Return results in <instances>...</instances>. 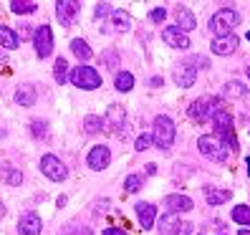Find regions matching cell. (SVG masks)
Masks as SVG:
<instances>
[{
	"instance_id": "1",
	"label": "cell",
	"mask_w": 250,
	"mask_h": 235,
	"mask_svg": "<svg viewBox=\"0 0 250 235\" xmlns=\"http://www.w3.org/2000/svg\"><path fill=\"white\" fill-rule=\"evenodd\" d=\"M220 109H223V99H217V96H200V99H195L192 104L187 107V116L195 124H202V122H208L210 116H215Z\"/></svg>"
},
{
	"instance_id": "2",
	"label": "cell",
	"mask_w": 250,
	"mask_h": 235,
	"mask_svg": "<svg viewBox=\"0 0 250 235\" xmlns=\"http://www.w3.org/2000/svg\"><path fill=\"white\" fill-rule=\"evenodd\" d=\"M240 13L235 10V8H223V10H217L215 16L210 18V31L215 33V38L220 36H230L235 28L240 25Z\"/></svg>"
},
{
	"instance_id": "3",
	"label": "cell",
	"mask_w": 250,
	"mask_h": 235,
	"mask_svg": "<svg viewBox=\"0 0 250 235\" xmlns=\"http://www.w3.org/2000/svg\"><path fill=\"white\" fill-rule=\"evenodd\" d=\"M212 124H215V137L223 142L228 150L238 152V137H235V131H232V116H230V111L220 109L212 116Z\"/></svg>"
},
{
	"instance_id": "4",
	"label": "cell",
	"mask_w": 250,
	"mask_h": 235,
	"mask_svg": "<svg viewBox=\"0 0 250 235\" xmlns=\"http://www.w3.org/2000/svg\"><path fill=\"white\" fill-rule=\"evenodd\" d=\"M174 137H177V129H174V122L167 114H159L154 119V131H152V142L159 147V150H169L174 144Z\"/></svg>"
},
{
	"instance_id": "5",
	"label": "cell",
	"mask_w": 250,
	"mask_h": 235,
	"mask_svg": "<svg viewBox=\"0 0 250 235\" xmlns=\"http://www.w3.org/2000/svg\"><path fill=\"white\" fill-rule=\"evenodd\" d=\"M197 150H200L202 157L212 159V162H217V165L228 162V157H230V152L225 150V144L220 142L215 134H202V137L197 139Z\"/></svg>"
},
{
	"instance_id": "6",
	"label": "cell",
	"mask_w": 250,
	"mask_h": 235,
	"mask_svg": "<svg viewBox=\"0 0 250 235\" xmlns=\"http://www.w3.org/2000/svg\"><path fill=\"white\" fill-rule=\"evenodd\" d=\"M68 81L73 86H79V89H83V91H94L101 86V73L94 66H76L68 73Z\"/></svg>"
},
{
	"instance_id": "7",
	"label": "cell",
	"mask_w": 250,
	"mask_h": 235,
	"mask_svg": "<svg viewBox=\"0 0 250 235\" xmlns=\"http://www.w3.org/2000/svg\"><path fill=\"white\" fill-rule=\"evenodd\" d=\"M38 167H41V172L46 174L48 180H53V182H63V180L68 177L66 165H63L56 154H43L41 162H38Z\"/></svg>"
},
{
	"instance_id": "8",
	"label": "cell",
	"mask_w": 250,
	"mask_h": 235,
	"mask_svg": "<svg viewBox=\"0 0 250 235\" xmlns=\"http://www.w3.org/2000/svg\"><path fill=\"white\" fill-rule=\"evenodd\" d=\"M33 46H36L38 58H48V56H51V51H53V31H51V25L41 23V25L36 28V33H33Z\"/></svg>"
},
{
	"instance_id": "9",
	"label": "cell",
	"mask_w": 250,
	"mask_h": 235,
	"mask_svg": "<svg viewBox=\"0 0 250 235\" xmlns=\"http://www.w3.org/2000/svg\"><path fill=\"white\" fill-rule=\"evenodd\" d=\"M104 129L111 131V134H122V129H124V122H126V111L122 104H109L106 114H104Z\"/></svg>"
},
{
	"instance_id": "10",
	"label": "cell",
	"mask_w": 250,
	"mask_h": 235,
	"mask_svg": "<svg viewBox=\"0 0 250 235\" xmlns=\"http://www.w3.org/2000/svg\"><path fill=\"white\" fill-rule=\"evenodd\" d=\"M172 79L180 89H189V86H195V81H197V66H192L189 61L177 64L172 68Z\"/></svg>"
},
{
	"instance_id": "11",
	"label": "cell",
	"mask_w": 250,
	"mask_h": 235,
	"mask_svg": "<svg viewBox=\"0 0 250 235\" xmlns=\"http://www.w3.org/2000/svg\"><path fill=\"white\" fill-rule=\"evenodd\" d=\"M86 165H89L94 172L106 170V167L111 165V150H109V147H104V144H96V147H91L89 157H86Z\"/></svg>"
},
{
	"instance_id": "12",
	"label": "cell",
	"mask_w": 250,
	"mask_h": 235,
	"mask_svg": "<svg viewBox=\"0 0 250 235\" xmlns=\"http://www.w3.org/2000/svg\"><path fill=\"white\" fill-rule=\"evenodd\" d=\"M79 10H81V3H76V0H58L56 3V16L61 21V25H66V28L73 25Z\"/></svg>"
},
{
	"instance_id": "13",
	"label": "cell",
	"mask_w": 250,
	"mask_h": 235,
	"mask_svg": "<svg viewBox=\"0 0 250 235\" xmlns=\"http://www.w3.org/2000/svg\"><path fill=\"white\" fill-rule=\"evenodd\" d=\"M162 41H165L169 48H182V51H187L189 46H192V43H189V38H187V33H182L177 25L162 28Z\"/></svg>"
},
{
	"instance_id": "14",
	"label": "cell",
	"mask_w": 250,
	"mask_h": 235,
	"mask_svg": "<svg viewBox=\"0 0 250 235\" xmlns=\"http://www.w3.org/2000/svg\"><path fill=\"white\" fill-rule=\"evenodd\" d=\"M238 46H240V38L235 36V33H230V36L212 38V43H210V51H212L215 56H230V53L238 51Z\"/></svg>"
},
{
	"instance_id": "15",
	"label": "cell",
	"mask_w": 250,
	"mask_h": 235,
	"mask_svg": "<svg viewBox=\"0 0 250 235\" xmlns=\"http://www.w3.org/2000/svg\"><path fill=\"white\" fill-rule=\"evenodd\" d=\"M41 230H43V223H41L38 213L28 210V213L21 215V220H18V233L21 235H41Z\"/></svg>"
},
{
	"instance_id": "16",
	"label": "cell",
	"mask_w": 250,
	"mask_h": 235,
	"mask_svg": "<svg viewBox=\"0 0 250 235\" xmlns=\"http://www.w3.org/2000/svg\"><path fill=\"white\" fill-rule=\"evenodd\" d=\"M134 210H137V217H139L142 230L154 228V223H157V208H154L152 202H137V205H134Z\"/></svg>"
},
{
	"instance_id": "17",
	"label": "cell",
	"mask_w": 250,
	"mask_h": 235,
	"mask_svg": "<svg viewBox=\"0 0 250 235\" xmlns=\"http://www.w3.org/2000/svg\"><path fill=\"white\" fill-rule=\"evenodd\" d=\"M162 205L167 208V213H189L195 208V202L187 195H167L165 200H162Z\"/></svg>"
},
{
	"instance_id": "18",
	"label": "cell",
	"mask_w": 250,
	"mask_h": 235,
	"mask_svg": "<svg viewBox=\"0 0 250 235\" xmlns=\"http://www.w3.org/2000/svg\"><path fill=\"white\" fill-rule=\"evenodd\" d=\"M174 18H177V28L182 33H187V31H192V28H197V18H195V13L189 10V8H177L174 10Z\"/></svg>"
},
{
	"instance_id": "19",
	"label": "cell",
	"mask_w": 250,
	"mask_h": 235,
	"mask_svg": "<svg viewBox=\"0 0 250 235\" xmlns=\"http://www.w3.org/2000/svg\"><path fill=\"white\" fill-rule=\"evenodd\" d=\"M36 99H38V91H36V86L31 84H23L18 86V91H16V104L18 107H36Z\"/></svg>"
},
{
	"instance_id": "20",
	"label": "cell",
	"mask_w": 250,
	"mask_h": 235,
	"mask_svg": "<svg viewBox=\"0 0 250 235\" xmlns=\"http://www.w3.org/2000/svg\"><path fill=\"white\" fill-rule=\"evenodd\" d=\"M0 180H3L5 185H10V187H18L23 182V174H21V170H16L10 162H0Z\"/></svg>"
},
{
	"instance_id": "21",
	"label": "cell",
	"mask_w": 250,
	"mask_h": 235,
	"mask_svg": "<svg viewBox=\"0 0 250 235\" xmlns=\"http://www.w3.org/2000/svg\"><path fill=\"white\" fill-rule=\"evenodd\" d=\"M0 48H5V51L18 48V33L8 25H0Z\"/></svg>"
},
{
	"instance_id": "22",
	"label": "cell",
	"mask_w": 250,
	"mask_h": 235,
	"mask_svg": "<svg viewBox=\"0 0 250 235\" xmlns=\"http://www.w3.org/2000/svg\"><path fill=\"white\" fill-rule=\"evenodd\" d=\"M180 228V217L177 213H165L159 220V233L162 235H174V230Z\"/></svg>"
},
{
	"instance_id": "23",
	"label": "cell",
	"mask_w": 250,
	"mask_h": 235,
	"mask_svg": "<svg viewBox=\"0 0 250 235\" xmlns=\"http://www.w3.org/2000/svg\"><path fill=\"white\" fill-rule=\"evenodd\" d=\"M223 94H225V99H245L248 86H245L243 81H228V84L223 86Z\"/></svg>"
},
{
	"instance_id": "24",
	"label": "cell",
	"mask_w": 250,
	"mask_h": 235,
	"mask_svg": "<svg viewBox=\"0 0 250 235\" xmlns=\"http://www.w3.org/2000/svg\"><path fill=\"white\" fill-rule=\"evenodd\" d=\"M114 89L122 91V94L131 91V89H134V76H131L129 71H119V73H116V79H114Z\"/></svg>"
},
{
	"instance_id": "25",
	"label": "cell",
	"mask_w": 250,
	"mask_h": 235,
	"mask_svg": "<svg viewBox=\"0 0 250 235\" xmlns=\"http://www.w3.org/2000/svg\"><path fill=\"white\" fill-rule=\"evenodd\" d=\"M111 23H114L116 31L126 33L129 28H131V16H129L126 10H114V13H111Z\"/></svg>"
},
{
	"instance_id": "26",
	"label": "cell",
	"mask_w": 250,
	"mask_h": 235,
	"mask_svg": "<svg viewBox=\"0 0 250 235\" xmlns=\"http://www.w3.org/2000/svg\"><path fill=\"white\" fill-rule=\"evenodd\" d=\"M71 51L76 53L79 61H89V58L94 56L91 48H89V43H86L83 38H73V41H71Z\"/></svg>"
},
{
	"instance_id": "27",
	"label": "cell",
	"mask_w": 250,
	"mask_h": 235,
	"mask_svg": "<svg viewBox=\"0 0 250 235\" xmlns=\"http://www.w3.org/2000/svg\"><path fill=\"white\" fill-rule=\"evenodd\" d=\"M10 10L16 13V16H28V13H36L38 10V3H33V0H13Z\"/></svg>"
},
{
	"instance_id": "28",
	"label": "cell",
	"mask_w": 250,
	"mask_h": 235,
	"mask_svg": "<svg viewBox=\"0 0 250 235\" xmlns=\"http://www.w3.org/2000/svg\"><path fill=\"white\" fill-rule=\"evenodd\" d=\"M53 79L58 86H63L68 81V64H66V58H56V64H53Z\"/></svg>"
},
{
	"instance_id": "29",
	"label": "cell",
	"mask_w": 250,
	"mask_h": 235,
	"mask_svg": "<svg viewBox=\"0 0 250 235\" xmlns=\"http://www.w3.org/2000/svg\"><path fill=\"white\" fill-rule=\"evenodd\" d=\"M83 129H86V134H99V131L104 129V122H101V116L89 114V116L83 119Z\"/></svg>"
},
{
	"instance_id": "30",
	"label": "cell",
	"mask_w": 250,
	"mask_h": 235,
	"mask_svg": "<svg viewBox=\"0 0 250 235\" xmlns=\"http://www.w3.org/2000/svg\"><path fill=\"white\" fill-rule=\"evenodd\" d=\"M232 197L230 190H208V202L210 205H223Z\"/></svg>"
},
{
	"instance_id": "31",
	"label": "cell",
	"mask_w": 250,
	"mask_h": 235,
	"mask_svg": "<svg viewBox=\"0 0 250 235\" xmlns=\"http://www.w3.org/2000/svg\"><path fill=\"white\" fill-rule=\"evenodd\" d=\"M232 220L240 225H250V208L248 205H238V208H232Z\"/></svg>"
},
{
	"instance_id": "32",
	"label": "cell",
	"mask_w": 250,
	"mask_h": 235,
	"mask_svg": "<svg viewBox=\"0 0 250 235\" xmlns=\"http://www.w3.org/2000/svg\"><path fill=\"white\" fill-rule=\"evenodd\" d=\"M142 182H144L142 174H129V177L124 180V190L126 192H137V190L142 187Z\"/></svg>"
},
{
	"instance_id": "33",
	"label": "cell",
	"mask_w": 250,
	"mask_h": 235,
	"mask_svg": "<svg viewBox=\"0 0 250 235\" xmlns=\"http://www.w3.org/2000/svg\"><path fill=\"white\" fill-rule=\"evenodd\" d=\"M154 142H152V134H139L137 137V142H134V150H139V152H144V150H149Z\"/></svg>"
},
{
	"instance_id": "34",
	"label": "cell",
	"mask_w": 250,
	"mask_h": 235,
	"mask_svg": "<svg viewBox=\"0 0 250 235\" xmlns=\"http://www.w3.org/2000/svg\"><path fill=\"white\" fill-rule=\"evenodd\" d=\"M109 13H114V10H111V3H96V8H94V18H106Z\"/></svg>"
},
{
	"instance_id": "35",
	"label": "cell",
	"mask_w": 250,
	"mask_h": 235,
	"mask_svg": "<svg viewBox=\"0 0 250 235\" xmlns=\"http://www.w3.org/2000/svg\"><path fill=\"white\" fill-rule=\"evenodd\" d=\"M101 61L106 64V68H116V66H119V56H116L114 51H109V53L101 56Z\"/></svg>"
},
{
	"instance_id": "36",
	"label": "cell",
	"mask_w": 250,
	"mask_h": 235,
	"mask_svg": "<svg viewBox=\"0 0 250 235\" xmlns=\"http://www.w3.org/2000/svg\"><path fill=\"white\" fill-rule=\"evenodd\" d=\"M165 18H167V10H165V8H154V10L149 13V21H152V23H165Z\"/></svg>"
},
{
	"instance_id": "37",
	"label": "cell",
	"mask_w": 250,
	"mask_h": 235,
	"mask_svg": "<svg viewBox=\"0 0 250 235\" xmlns=\"http://www.w3.org/2000/svg\"><path fill=\"white\" fill-rule=\"evenodd\" d=\"M31 131H33L36 139H38V137H46V122H38V119H36V122L31 124Z\"/></svg>"
},
{
	"instance_id": "38",
	"label": "cell",
	"mask_w": 250,
	"mask_h": 235,
	"mask_svg": "<svg viewBox=\"0 0 250 235\" xmlns=\"http://www.w3.org/2000/svg\"><path fill=\"white\" fill-rule=\"evenodd\" d=\"M174 235H192V225H189V223H180V228L174 230Z\"/></svg>"
},
{
	"instance_id": "39",
	"label": "cell",
	"mask_w": 250,
	"mask_h": 235,
	"mask_svg": "<svg viewBox=\"0 0 250 235\" xmlns=\"http://www.w3.org/2000/svg\"><path fill=\"white\" fill-rule=\"evenodd\" d=\"M104 235H126V233H124L122 228H106V230H104Z\"/></svg>"
},
{
	"instance_id": "40",
	"label": "cell",
	"mask_w": 250,
	"mask_h": 235,
	"mask_svg": "<svg viewBox=\"0 0 250 235\" xmlns=\"http://www.w3.org/2000/svg\"><path fill=\"white\" fill-rule=\"evenodd\" d=\"M73 230H76V235H94L89 228H81V230H79V228H73Z\"/></svg>"
},
{
	"instance_id": "41",
	"label": "cell",
	"mask_w": 250,
	"mask_h": 235,
	"mask_svg": "<svg viewBox=\"0 0 250 235\" xmlns=\"http://www.w3.org/2000/svg\"><path fill=\"white\" fill-rule=\"evenodd\" d=\"M154 172H157V165L149 162V165H146V174H154Z\"/></svg>"
},
{
	"instance_id": "42",
	"label": "cell",
	"mask_w": 250,
	"mask_h": 235,
	"mask_svg": "<svg viewBox=\"0 0 250 235\" xmlns=\"http://www.w3.org/2000/svg\"><path fill=\"white\" fill-rule=\"evenodd\" d=\"M3 217H5V202L0 200V220H3Z\"/></svg>"
},
{
	"instance_id": "43",
	"label": "cell",
	"mask_w": 250,
	"mask_h": 235,
	"mask_svg": "<svg viewBox=\"0 0 250 235\" xmlns=\"http://www.w3.org/2000/svg\"><path fill=\"white\" fill-rule=\"evenodd\" d=\"M5 64H8V56H5L3 51H0V66H5Z\"/></svg>"
},
{
	"instance_id": "44",
	"label": "cell",
	"mask_w": 250,
	"mask_h": 235,
	"mask_svg": "<svg viewBox=\"0 0 250 235\" xmlns=\"http://www.w3.org/2000/svg\"><path fill=\"white\" fill-rule=\"evenodd\" d=\"M238 235H250V230H248V228H240V233H238Z\"/></svg>"
},
{
	"instance_id": "45",
	"label": "cell",
	"mask_w": 250,
	"mask_h": 235,
	"mask_svg": "<svg viewBox=\"0 0 250 235\" xmlns=\"http://www.w3.org/2000/svg\"><path fill=\"white\" fill-rule=\"evenodd\" d=\"M245 165H248V174H250V157H245Z\"/></svg>"
},
{
	"instance_id": "46",
	"label": "cell",
	"mask_w": 250,
	"mask_h": 235,
	"mask_svg": "<svg viewBox=\"0 0 250 235\" xmlns=\"http://www.w3.org/2000/svg\"><path fill=\"white\" fill-rule=\"evenodd\" d=\"M248 79H250V66H248Z\"/></svg>"
},
{
	"instance_id": "47",
	"label": "cell",
	"mask_w": 250,
	"mask_h": 235,
	"mask_svg": "<svg viewBox=\"0 0 250 235\" xmlns=\"http://www.w3.org/2000/svg\"><path fill=\"white\" fill-rule=\"evenodd\" d=\"M248 41H250V33H248Z\"/></svg>"
},
{
	"instance_id": "48",
	"label": "cell",
	"mask_w": 250,
	"mask_h": 235,
	"mask_svg": "<svg viewBox=\"0 0 250 235\" xmlns=\"http://www.w3.org/2000/svg\"><path fill=\"white\" fill-rule=\"evenodd\" d=\"M200 235H202V233H200Z\"/></svg>"
}]
</instances>
